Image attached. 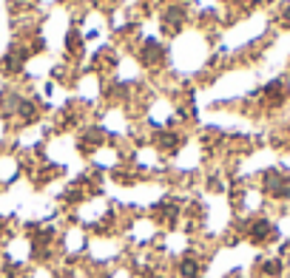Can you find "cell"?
I'll list each match as a JSON object with an SVG mask.
<instances>
[{
    "instance_id": "obj_1",
    "label": "cell",
    "mask_w": 290,
    "mask_h": 278,
    "mask_svg": "<svg viewBox=\"0 0 290 278\" xmlns=\"http://www.w3.org/2000/svg\"><path fill=\"white\" fill-rule=\"evenodd\" d=\"M265 190H268L270 196H288L290 185L285 182V176H279L276 170H270V173H265Z\"/></svg>"
},
{
    "instance_id": "obj_2",
    "label": "cell",
    "mask_w": 290,
    "mask_h": 278,
    "mask_svg": "<svg viewBox=\"0 0 290 278\" xmlns=\"http://www.w3.org/2000/svg\"><path fill=\"white\" fill-rule=\"evenodd\" d=\"M162 54H165V51H162V46L157 40H145V46H142V51H140V57H142L145 66H157L162 60Z\"/></svg>"
},
{
    "instance_id": "obj_3",
    "label": "cell",
    "mask_w": 290,
    "mask_h": 278,
    "mask_svg": "<svg viewBox=\"0 0 290 278\" xmlns=\"http://www.w3.org/2000/svg\"><path fill=\"white\" fill-rule=\"evenodd\" d=\"M273 236V227H270V221H253V227H250V238L253 241H268V238Z\"/></svg>"
},
{
    "instance_id": "obj_4",
    "label": "cell",
    "mask_w": 290,
    "mask_h": 278,
    "mask_svg": "<svg viewBox=\"0 0 290 278\" xmlns=\"http://www.w3.org/2000/svg\"><path fill=\"white\" fill-rule=\"evenodd\" d=\"M180 276L182 278H196L199 276V261H196V258H182L180 261Z\"/></svg>"
},
{
    "instance_id": "obj_5",
    "label": "cell",
    "mask_w": 290,
    "mask_h": 278,
    "mask_svg": "<svg viewBox=\"0 0 290 278\" xmlns=\"http://www.w3.org/2000/svg\"><path fill=\"white\" fill-rule=\"evenodd\" d=\"M157 145H160L162 150L174 153V150L180 148V137H177V134H168V131H165V134H160V137H157Z\"/></svg>"
},
{
    "instance_id": "obj_6",
    "label": "cell",
    "mask_w": 290,
    "mask_h": 278,
    "mask_svg": "<svg viewBox=\"0 0 290 278\" xmlns=\"http://www.w3.org/2000/svg\"><path fill=\"white\" fill-rule=\"evenodd\" d=\"M17 111H20V117L26 119V122H31V119H34V105H31L29 99H23L20 105H17Z\"/></svg>"
},
{
    "instance_id": "obj_7",
    "label": "cell",
    "mask_w": 290,
    "mask_h": 278,
    "mask_svg": "<svg viewBox=\"0 0 290 278\" xmlns=\"http://www.w3.org/2000/svg\"><path fill=\"white\" fill-rule=\"evenodd\" d=\"M20 60H23L20 54H9V57H6V69H9V71H17L23 66Z\"/></svg>"
},
{
    "instance_id": "obj_8",
    "label": "cell",
    "mask_w": 290,
    "mask_h": 278,
    "mask_svg": "<svg viewBox=\"0 0 290 278\" xmlns=\"http://www.w3.org/2000/svg\"><path fill=\"white\" fill-rule=\"evenodd\" d=\"M265 273H268V276H279L282 273V261H265Z\"/></svg>"
},
{
    "instance_id": "obj_9",
    "label": "cell",
    "mask_w": 290,
    "mask_h": 278,
    "mask_svg": "<svg viewBox=\"0 0 290 278\" xmlns=\"http://www.w3.org/2000/svg\"><path fill=\"white\" fill-rule=\"evenodd\" d=\"M66 46H69L71 51H77V49H80V40H77V34H74V31H71V37L66 40Z\"/></svg>"
}]
</instances>
